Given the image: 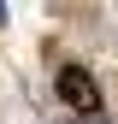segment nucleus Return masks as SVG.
Listing matches in <instances>:
<instances>
[{"label":"nucleus","instance_id":"obj_1","mask_svg":"<svg viewBox=\"0 0 118 124\" xmlns=\"http://www.w3.org/2000/svg\"><path fill=\"white\" fill-rule=\"evenodd\" d=\"M59 101L77 106L83 118H95V112H100V89H95V77H88L83 65H65V71H59Z\"/></svg>","mask_w":118,"mask_h":124},{"label":"nucleus","instance_id":"obj_2","mask_svg":"<svg viewBox=\"0 0 118 124\" xmlns=\"http://www.w3.org/2000/svg\"><path fill=\"white\" fill-rule=\"evenodd\" d=\"M0 24H6V6H0Z\"/></svg>","mask_w":118,"mask_h":124},{"label":"nucleus","instance_id":"obj_3","mask_svg":"<svg viewBox=\"0 0 118 124\" xmlns=\"http://www.w3.org/2000/svg\"><path fill=\"white\" fill-rule=\"evenodd\" d=\"M88 124H100V118H88Z\"/></svg>","mask_w":118,"mask_h":124}]
</instances>
